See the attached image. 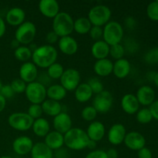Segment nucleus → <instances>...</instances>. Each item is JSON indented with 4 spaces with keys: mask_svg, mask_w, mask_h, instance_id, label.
Instances as JSON below:
<instances>
[{
    "mask_svg": "<svg viewBox=\"0 0 158 158\" xmlns=\"http://www.w3.org/2000/svg\"><path fill=\"white\" fill-rule=\"evenodd\" d=\"M151 114H152L153 119L158 120V100H155L152 104L150 106L149 108Z\"/></svg>",
    "mask_w": 158,
    "mask_h": 158,
    "instance_id": "obj_47",
    "label": "nucleus"
},
{
    "mask_svg": "<svg viewBox=\"0 0 158 158\" xmlns=\"http://www.w3.org/2000/svg\"><path fill=\"white\" fill-rule=\"evenodd\" d=\"M6 22L10 26H19L25 22L26 12L23 9L19 7L12 8L6 13Z\"/></svg>",
    "mask_w": 158,
    "mask_h": 158,
    "instance_id": "obj_21",
    "label": "nucleus"
},
{
    "mask_svg": "<svg viewBox=\"0 0 158 158\" xmlns=\"http://www.w3.org/2000/svg\"><path fill=\"white\" fill-rule=\"evenodd\" d=\"M73 28L74 20L67 12H60L52 20V31L60 38L70 35Z\"/></svg>",
    "mask_w": 158,
    "mask_h": 158,
    "instance_id": "obj_3",
    "label": "nucleus"
},
{
    "mask_svg": "<svg viewBox=\"0 0 158 158\" xmlns=\"http://www.w3.org/2000/svg\"><path fill=\"white\" fill-rule=\"evenodd\" d=\"M33 147L32 140L26 136H21L14 140L12 143V149L15 154L19 155H26L29 154Z\"/></svg>",
    "mask_w": 158,
    "mask_h": 158,
    "instance_id": "obj_14",
    "label": "nucleus"
},
{
    "mask_svg": "<svg viewBox=\"0 0 158 158\" xmlns=\"http://www.w3.org/2000/svg\"><path fill=\"white\" fill-rule=\"evenodd\" d=\"M137 157L138 158H152L153 154L149 148L144 147L140 151H137Z\"/></svg>",
    "mask_w": 158,
    "mask_h": 158,
    "instance_id": "obj_45",
    "label": "nucleus"
},
{
    "mask_svg": "<svg viewBox=\"0 0 158 158\" xmlns=\"http://www.w3.org/2000/svg\"><path fill=\"white\" fill-rule=\"evenodd\" d=\"M39 10L45 17L54 19L60 12V5L56 0H41L39 2Z\"/></svg>",
    "mask_w": 158,
    "mask_h": 158,
    "instance_id": "obj_16",
    "label": "nucleus"
},
{
    "mask_svg": "<svg viewBox=\"0 0 158 158\" xmlns=\"http://www.w3.org/2000/svg\"><path fill=\"white\" fill-rule=\"evenodd\" d=\"M88 85L91 88L93 91V94H100L104 90V86H103V83L97 78H92L88 81Z\"/></svg>",
    "mask_w": 158,
    "mask_h": 158,
    "instance_id": "obj_39",
    "label": "nucleus"
},
{
    "mask_svg": "<svg viewBox=\"0 0 158 158\" xmlns=\"http://www.w3.org/2000/svg\"><path fill=\"white\" fill-rule=\"evenodd\" d=\"M145 60L151 64L158 63V48H154L148 51L145 56Z\"/></svg>",
    "mask_w": 158,
    "mask_h": 158,
    "instance_id": "obj_41",
    "label": "nucleus"
},
{
    "mask_svg": "<svg viewBox=\"0 0 158 158\" xmlns=\"http://www.w3.org/2000/svg\"><path fill=\"white\" fill-rule=\"evenodd\" d=\"M123 143L128 149L138 151L144 148L146 144V140L140 133L137 131H131L126 134Z\"/></svg>",
    "mask_w": 158,
    "mask_h": 158,
    "instance_id": "obj_11",
    "label": "nucleus"
},
{
    "mask_svg": "<svg viewBox=\"0 0 158 158\" xmlns=\"http://www.w3.org/2000/svg\"><path fill=\"white\" fill-rule=\"evenodd\" d=\"M31 158H53V151L45 144L44 142H38L33 144L30 152Z\"/></svg>",
    "mask_w": 158,
    "mask_h": 158,
    "instance_id": "obj_26",
    "label": "nucleus"
},
{
    "mask_svg": "<svg viewBox=\"0 0 158 158\" xmlns=\"http://www.w3.org/2000/svg\"><path fill=\"white\" fill-rule=\"evenodd\" d=\"M19 77L26 83L35 82L38 77L37 66L32 62H26L19 68Z\"/></svg>",
    "mask_w": 158,
    "mask_h": 158,
    "instance_id": "obj_12",
    "label": "nucleus"
},
{
    "mask_svg": "<svg viewBox=\"0 0 158 158\" xmlns=\"http://www.w3.org/2000/svg\"><path fill=\"white\" fill-rule=\"evenodd\" d=\"M26 83L24 81L21 80L20 78L15 79L12 80L10 83V86L12 87V90L14 91L15 94H21L23 93H25L26 88Z\"/></svg>",
    "mask_w": 158,
    "mask_h": 158,
    "instance_id": "obj_38",
    "label": "nucleus"
},
{
    "mask_svg": "<svg viewBox=\"0 0 158 158\" xmlns=\"http://www.w3.org/2000/svg\"><path fill=\"white\" fill-rule=\"evenodd\" d=\"M46 41L49 43V45L53 44L56 43V42L59 41V36L53 32V31H51V32H48L46 35Z\"/></svg>",
    "mask_w": 158,
    "mask_h": 158,
    "instance_id": "obj_46",
    "label": "nucleus"
},
{
    "mask_svg": "<svg viewBox=\"0 0 158 158\" xmlns=\"http://www.w3.org/2000/svg\"><path fill=\"white\" fill-rule=\"evenodd\" d=\"M58 56V52L53 46L43 45L36 47L32 54V63L40 68H48L56 63Z\"/></svg>",
    "mask_w": 158,
    "mask_h": 158,
    "instance_id": "obj_1",
    "label": "nucleus"
},
{
    "mask_svg": "<svg viewBox=\"0 0 158 158\" xmlns=\"http://www.w3.org/2000/svg\"><path fill=\"white\" fill-rule=\"evenodd\" d=\"M36 35V27L33 23L30 21L24 22L18 26L15 32V40L19 43L28 45L33 41Z\"/></svg>",
    "mask_w": 158,
    "mask_h": 158,
    "instance_id": "obj_7",
    "label": "nucleus"
},
{
    "mask_svg": "<svg viewBox=\"0 0 158 158\" xmlns=\"http://www.w3.org/2000/svg\"><path fill=\"white\" fill-rule=\"evenodd\" d=\"M137 100L142 106H151L155 101V92L149 86H142L137 89L136 94Z\"/></svg>",
    "mask_w": 158,
    "mask_h": 158,
    "instance_id": "obj_17",
    "label": "nucleus"
},
{
    "mask_svg": "<svg viewBox=\"0 0 158 158\" xmlns=\"http://www.w3.org/2000/svg\"><path fill=\"white\" fill-rule=\"evenodd\" d=\"M125 24H126L127 27L130 28V29H133L135 26L136 21L133 17H127L125 20Z\"/></svg>",
    "mask_w": 158,
    "mask_h": 158,
    "instance_id": "obj_48",
    "label": "nucleus"
},
{
    "mask_svg": "<svg viewBox=\"0 0 158 158\" xmlns=\"http://www.w3.org/2000/svg\"><path fill=\"white\" fill-rule=\"evenodd\" d=\"M123 37V29L118 22L110 21L103 29V41L110 46L120 43Z\"/></svg>",
    "mask_w": 158,
    "mask_h": 158,
    "instance_id": "obj_4",
    "label": "nucleus"
},
{
    "mask_svg": "<svg viewBox=\"0 0 158 158\" xmlns=\"http://www.w3.org/2000/svg\"><path fill=\"white\" fill-rule=\"evenodd\" d=\"M91 53L97 60L107 58L110 55V46L103 40H98L93 44Z\"/></svg>",
    "mask_w": 158,
    "mask_h": 158,
    "instance_id": "obj_25",
    "label": "nucleus"
},
{
    "mask_svg": "<svg viewBox=\"0 0 158 158\" xmlns=\"http://www.w3.org/2000/svg\"><path fill=\"white\" fill-rule=\"evenodd\" d=\"M89 33L93 40L98 41L103 37V29H102V27H99V26H92Z\"/></svg>",
    "mask_w": 158,
    "mask_h": 158,
    "instance_id": "obj_42",
    "label": "nucleus"
},
{
    "mask_svg": "<svg viewBox=\"0 0 158 158\" xmlns=\"http://www.w3.org/2000/svg\"><path fill=\"white\" fill-rule=\"evenodd\" d=\"M97 111L93 106H87L83 109L81 112V117L86 121L92 122L97 116Z\"/></svg>",
    "mask_w": 158,
    "mask_h": 158,
    "instance_id": "obj_36",
    "label": "nucleus"
},
{
    "mask_svg": "<svg viewBox=\"0 0 158 158\" xmlns=\"http://www.w3.org/2000/svg\"><path fill=\"white\" fill-rule=\"evenodd\" d=\"M114 103V97L111 93L107 90H103L100 94H97L93 101V106L97 113L105 114L110 111Z\"/></svg>",
    "mask_w": 158,
    "mask_h": 158,
    "instance_id": "obj_10",
    "label": "nucleus"
},
{
    "mask_svg": "<svg viewBox=\"0 0 158 158\" xmlns=\"http://www.w3.org/2000/svg\"><path fill=\"white\" fill-rule=\"evenodd\" d=\"M91 27H92V24L86 17H80L74 21L73 30L78 34L84 35V34L89 33Z\"/></svg>",
    "mask_w": 158,
    "mask_h": 158,
    "instance_id": "obj_31",
    "label": "nucleus"
},
{
    "mask_svg": "<svg viewBox=\"0 0 158 158\" xmlns=\"http://www.w3.org/2000/svg\"><path fill=\"white\" fill-rule=\"evenodd\" d=\"M44 143L52 151H57L64 144V136L56 131H50L45 137Z\"/></svg>",
    "mask_w": 158,
    "mask_h": 158,
    "instance_id": "obj_22",
    "label": "nucleus"
},
{
    "mask_svg": "<svg viewBox=\"0 0 158 158\" xmlns=\"http://www.w3.org/2000/svg\"><path fill=\"white\" fill-rule=\"evenodd\" d=\"M66 92L67 91L60 84H53L46 89V97L49 100L60 102L66 97Z\"/></svg>",
    "mask_w": 158,
    "mask_h": 158,
    "instance_id": "obj_30",
    "label": "nucleus"
},
{
    "mask_svg": "<svg viewBox=\"0 0 158 158\" xmlns=\"http://www.w3.org/2000/svg\"><path fill=\"white\" fill-rule=\"evenodd\" d=\"M80 84V74L78 70L69 68L63 72L60 77V85L66 91H73Z\"/></svg>",
    "mask_w": 158,
    "mask_h": 158,
    "instance_id": "obj_9",
    "label": "nucleus"
},
{
    "mask_svg": "<svg viewBox=\"0 0 158 158\" xmlns=\"http://www.w3.org/2000/svg\"><path fill=\"white\" fill-rule=\"evenodd\" d=\"M114 63L110 60L106 58L103 60H97L94 66V70L97 76L106 77L110 75L113 73Z\"/></svg>",
    "mask_w": 158,
    "mask_h": 158,
    "instance_id": "obj_24",
    "label": "nucleus"
},
{
    "mask_svg": "<svg viewBox=\"0 0 158 158\" xmlns=\"http://www.w3.org/2000/svg\"><path fill=\"white\" fill-rule=\"evenodd\" d=\"M121 107L126 114L133 115L140 110V103L135 95L127 94L121 99Z\"/></svg>",
    "mask_w": 158,
    "mask_h": 158,
    "instance_id": "obj_19",
    "label": "nucleus"
},
{
    "mask_svg": "<svg viewBox=\"0 0 158 158\" xmlns=\"http://www.w3.org/2000/svg\"><path fill=\"white\" fill-rule=\"evenodd\" d=\"M105 126L100 121H93L88 126L86 133L89 140L98 142L103 138L105 135Z\"/></svg>",
    "mask_w": 158,
    "mask_h": 158,
    "instance_id": "obj_20",
    "label": "nucleus"
},
{
    "mask_svg": "<svg viewBox=\"0 0 158 158\" xmlns=\"http://www.w3.org/2000/svg\"><path fill=\"white\" fill-rule=\"evenodd\" d=\"M0 94L6 100V99H11L12 97H13L15 93L12 90L10 84H6L2 85L1 89H0Z\"/></svg>",
    "mask_w": 158,
    "mask_h": 158,
    "instance_id": "obj_43",
    "label": "nucleus"
},
{
    "mask_svg": "<svg viewBox=\"0 0 158 158\" xmlns=\"http://www.w3.org/2000/svg\"><path fill=\"white\" fill-rule=\"evenodd\" d=\"M32 51L29 47L26 46H20L15 49L14 56L17 60L21 62H28L32 58Z\"/></svg>",
    "mask_w": 158,
    "mask_h": 158,
    "instance_id": "obj_32",
    "label": "nucleus"
},
{
    "mask_svg": "<svg viewBox=\"0 0 158 158\" xmlns=\"http://www.w3.org/2000/svg\"><path fill=\"white\" fill-rule=\"evenodd\" d=\"M6 105V100L0 94V113L2 112Z\"/></svg>",
    "mask_w": 158,
    "mask_h": 158,
    "instance_id": "obj_51",
    "label": "nucleus"
},
{
    "mask_svg": "<svg viewBox=\"0 0 158 158\" xmlns=\"http://www.w3.org/2000/svg\"><path fill=\"white\" fill-rule=\"evenodd\" d=\"M34 120L27 113H14L8 119L9 126L15 131H26L32 128Z\"/></svg>",
    "mask_w": 158,
    "mask_h": 158,
    "instance_id": "obj_8",
    "label": "nucleus"
},
{
    "mask_svg": "<svg viewBox=\"0 0 158 158\" xmlns=\"http://www.w3.org/2000/svg\"><path fill=\"white\" fill-rule=\"evenodd\" d=\"M131 66L130 62L127 59H120L116 60L114 63L113 67V73L117 78L124 79L127 77L131 73Z\"/></svg>",
    "mask_w": 158,
    "mask_h": 158,
    "instance_id": "obj_23",
    "label": "nucleus"
},
{
    "mask_svg": "<svg viewBox=\"0 0 158 158\" xmlns=\"http://www.w3.org/2000/svg\"><path fill=\"white\" fill-rule=\"evenodd\" d=\"M6 27L4 20L0 17V38H2L4 35L5 32H6Z\"/></svg>",
    "mask_w": 158,
    "mask_h": 158,
    "instance_id": "obj_50",
    "label": "nucleus"
},
{
    "mask_svg": "<svg viewBox=\"0 0 158 158\" xmlns=\"http://www.w3.org/2000/svg\"><path fill=\"white\" fill-rule=\"evenodd\" d=\"M126 128L121 123H115L110 128L107 134V138L112 145L121 144L126 136Z\"/></svg>",
    "mask_w": 158,
    "mask_h": 158,
    "instance_id": "obj_15",
    "label": "nucleus"
},
{
    "mask_svg": "<svg viewBox=\"0 0 158 158\" xmlns=\"http://www.w3.org/2000/svg\"><path fill=\"white\" fill-rule=\"evenodd\" d=\"M147 15L152 21H158V1L150 3L147 7Z\"/></svg>",
    "mask_w": 158,
    "mask_h": 158,
    "instance_id": "obj_37",
    "label": "nucleus"
},
{
    "mask_svg": "<svg viewBox=\"0 0 158 158\" xmlns=\"http://www.w3.org/2000/svg\"><path fill=\"white\" fill-rule=\"evenodd\" d=\"M85 158H108L106 151L103 150H94L86 154Z\"/></svg>",
    "mask_w": 158,
    "mask_h": 158,
    "instance_id": "obj_44",
    "label": "nucleus"
},
{
    "mask_svg": "<svg viewBox=\"0 0 158 158\" xmlns=\"http://www.w3.org/2000/svg\"><path fill=\"white\" fill-rule=\"evenodd\" d=\"M2 86V81H1V79H0V89H1Z\"/></svg>",
    "mask_w": 158,
    "mask_h": 158,
    "instance_id": "obj_55",
    "label": "nucleus"
},
{
    "mask_svg": "<svg viewBox=\"0 0 158 158\" xmlns=\"http://www.w3.org/2000/svg\"><path fill=\"white\" fill-rule=\"evenodd\" d=\"M106 152L108 158H118V153H117V150L114 149V148L108 150Z\"/></svg>",
    "mask_w": 158,
    "mask_h": 158,
    "instance_id": "obj_49",
    "label": "nucleus"
},
{
    "mask_svg": "<svg viewBox=\"0 0 158 158\" xmlns=\"http://www.w3.org/2000/svg\"><path fill=\"white\" fill-rule=\"evenodd\" d=\"M137 120L141 124H147L149 123L153 120L152 114L150 111L149 108H143L137 111Z\"/></svg>",
    "mask_w": 158,
    "mask_h": 158,
    "instance_id": "obj_34",
    "label": "nucleus"
},
{
    "mask_svg": "<svg viewBox=\"0 0 158 158\" xmlns=\"http://www.w3.org/2000/svg\"><path fill=\"white\" fill-rule=\"evenodd\" d=\"M75 95L76 100L80 103H86L89 101L93 97V91L87 83H80L77 89H75Z\"/></svg>",
    "mask_w": 158,
    "mask_h": 158,
    "instance_id": "obj_28",
    "label": "nucleus"
},
{
    "mask_svg": "<svg viewBox=\"0 0 158 158\" xmlns=\"http://www.w3.org/2000/svg\"><path fill=\"white\" fill-rule=\"evenodd\" d=\"M52 123L55 131L63 135L72 128L71 117L67 113L65 112H61L60 114L54 117Z\"/></svg>",
    "mask_w": 158,
    "mask_h": 158,
    "instance_id": "obj_13",
    "label": "nucleus"
},
{
    "mask_svg": "<svg viewBox=\"0 0 158 158\" xmlns=\"http://www.w3.org/2000/svg\"><path fill=\"white\" fill-rule=\"evenodd\" d=\"M97 142H95V141H94V140H89V143H88L86 148L91 150V151H94V150H96V148H97Z\"/></svg>",
    "mask_w": 158,
    "mask_h": 158,
    "instance_id": "obj_52",
    "label": "nucleus"
},
{
    "mask_svg": "<svg viewBox=\"0 0 158 158\" xmlns=\"http://www.w3.org/2000/svg\"><path fill=\"white\" fill-rule=\"evenodd\" d=\"M43 112L50 117H56L62 112V105L60 102L46 99L41 104Z\"/></svg>",
    "mask_w": 158,
    "mask_h": 158,
    "instance_id": "obj_29",
    "label": "nucleus"
},
{
    "mask_svg": "<svg viewBox=\"0 0 158 158\" xmlns=\"http://www.w3.org/2000/svg\"><path fill=\"white\" fill-rule=\"evenodd\" d=\"M64 72V68L63 65L59 63H54L53 64L51 65L50 66L47 68V74L49 78L52 80H58L63 75Z\"/></svg>",
    "mask_w": 158,
    "mask_h": 158,
    "instance_id": "obj_33",
    "label": "nucleus"
},
{
    "mask_svg": "<svg viewBox=\"0 0 158 158\" xmlns=\"http://www.w3.org/2000/svg\"><path fill=\"white\" fill-rule=\"evenodd\" d=\"M32 129L36 136L40 137H45L50 132V125L46 119L40 117L34 120Z\"/></svg>",
    "mask_w": 158,
    "mask_h": 158,
    "instance_id": "obj_27",
    "label": "nucleus"
},
{
    "mask_svg": "<svg viewBox=\"0 0 158 158\" xmlns=\"http://www.w3.org/2000/svg\"><path fill=\"white\" fill-rule=\"evenodd\" d=\"M64 144L73 151H81L87 147L89 139L86 131L81 128L72 127L64 134Z\"/></svg>",
    "mask_w": 158,
    "mask_h": 158,
    "instance_id": "obj_2",
    "label": "nucleus"
},
{
    "mask_svg": "<svg viewBox=\"0 0 158 158\" xmlns=\"http://www.w3.org/2000/svg\"><path fill=\"white\" fill-rule=\"evenodd\" d=\"M111 10L105 5H97L91 8L88 13V19L92 26L102 27L110 22L111 18Z\"/></svg>",
    "mask_w": 158,
    "mask_h": 158,
    "instance_id": "obj_5",
    "label": "nucleus"
},
{
    "mask_svg": "<svg viewBox=\"0 0 158 158\" xmlns=\"http://www.w3.org/2000/svg\"><path fill=\"white\" fill-rule=\"evenodd\" d=\"M0 158H12L9 156H2V157H0Z\"/></svg>",
    "mask_w": 158,
    "mask_h": 158,
    "instance_id": "obj_54",
    "label": "nucleus"
},
{
    "mask_svg": "<svg viewBox=\"0 0 158 158\" xmlns=\"http://www.w3.org/2000/svg\"><path fill=\"white\" fill-rule=\"evenodd\" d=\"M27 114L32 117L33 120L40 118L43 115V109L40 104H31L28 108Z\"/></svg>",
    "mask_w": 158,
    "mask_h": 158,
    "instance_id": "obj_40",
    "label": "nucleus"
},
{
    "mask_svg": "<svg viewBox=\"0 0 158 158\" xmlns=\"http://www.w3.org/2000/svg\"><path fill=\"white\" fill-rule=\"evenodd\" d=\"M124 54L125 48L124 46L122 44H120V43L110 46V55L111 56V57L115 59L116 60L123 59Z\"/></svg>",
    "mask_w": 158,
    "mask_h": 158,
    "instance_id": "obj_35",
    "label": "nucleus"
},
{
    "mask_svg": "<svg viewBox=\"0 0 158 158\" xmlns=\"http://www.w3.org/2000/svg\"><path fill=\"white\" fill-rule=\"evenodd\" d=\"M153 80H154V84H155L156 86H157V87L158 88V73H156L155 75H154V79H153Z\"/></svg>",
    "mask_w": 158,
    "mask_h": 158,
    "instance_id": "obj_53",
    "label": "nucleus"
},
{
    "mask_svg": "<svg viewBox=\"0 0 158 158\" xmlns=\"http://www.w3.org/2000/svg\"><path fill=\"white\" fill-rule=\"evenodd\" d=\"M25 94L32 104L41 105L46 98V88L38 81L32 82L26 85Z\"/></svg>",
    "mask_w": 158,
    "mask_h": 158,
    "instance_id": "obj_6",
    "label": "nucleus"
},
{
    "mask_svg": "<svg viewBox=\"0 0 158 158\" xmlns=\"http://www.w3.org/2000/svg\"><path fill=\"white\" fill-rule=\"evenodd\" d=\"M59 49L65 55H74L78 50V43L77 40L70 35L61 37L58 41Z\"/></svg>",
    "mask_w": 158,
    "mask_h": 158,
    "instance_id": "obj_18",
    "label": "nucleus"
}]
</instances>
